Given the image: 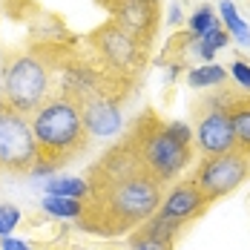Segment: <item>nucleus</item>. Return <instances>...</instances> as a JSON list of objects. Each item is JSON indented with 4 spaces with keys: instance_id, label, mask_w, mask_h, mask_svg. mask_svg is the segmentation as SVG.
Returning <instances> with one entry per match:
<instances>
[{
    "instance_id": "obj_1",
    "label": "nucleus",
    "mask_w": 250,
    "mask_h": 250,
    "mask_svg": "<svg viewBox=\"0 0 250 250\" xmlns=\"http://www.w3.org/2000/svg\"><path fill=\"white\" fill-rule=\"evenodd\" d=\"M164 199V184L141 170L129 141L109 150L89 173L86 213L78 222L81 230L101 236L132 233L150 216L158 213Z\"/></svg>"
},
{
    "instance_id": "obj_2",
    "label": "nucleus",
    "mask_w": 250,
    "mask_h": 250,
    "mask_svg": "<svg viewBox=\"0 0 250 250\" xmlns=\"http://www.w3.org/2000/svg\"><path fill=\"white\" fill-rule=\"evenodd\" d=\"M29 124L38 144V164L32 175L58 173L89 150V132L83 124L81 101L66 92H52L29 115Z\"/></svg>"
},
{
    "instance_id": "obj_3",
    "label": "nucleus",
    "mask_w": 250,
    "mask_h": 250,
    "mask_svg": "<svg viewBox=\"0 0 250 250\" xmlns=\"http://www.w3.org/2000/svg\"><path fill=\"white\" fill-rule=\"evenodd\" d=\"M141 170L158 184H170L193 161V126L184 121H158L144 115L126 135Z\"/></svg>"
},
{
    "instance_id": "obj_4",
    "label": "nucleus",
    "mask_w": 250,
    "mask_h": 250,
    "mask_svg": "<svg viewBox=\"0 0 250 250\" xmlns=\"http://www.w3.org/2000/svg\"><path fill=\"white\" fill-rule=\"evenodd\" d=\"M0 89L9 109L32 115L52 92V66L38 52H9L3 55Z\"/></svg>"
},
{
    "instance_id": "obj_5",
    "label": "nucleus",
    "mask_w": 250,
    "mask_h": 250,
    "mask_svg": "<svg viewBox=\"0 0 250 250\" xmlns=\"http://www.w3.org/2000/svg\"><path fill=\"white\" fill-rule=\"evenodd\" d=\"M92 49L98 55L104 72H109L115 81H129L144 66L150 46H144L141 41H135L118 23L106 21L104 26H98L92 32Z\"/></svg>"
},
{
    "instance_id": "obj_6",
    "label": "nucleus",
    "mask_w": 250,
    "mask_h": 250,
    "mask_svg": "<svg viewBox=\"0 0 250 250\" xmlns=\"http://www.w3.org/2000/svg\"><path fill=\"white\" fill-rule=\"evenodd\" d=\"M250 181V155L233 150L222 155H204L193 173V184L201 190V196L216 204L219 199H227L242 184Z\"/></svg>"
},
{
    "instance_id": "obj_7",
    "label": "nucleus",
    "mask_w": 250,
    "mask_h": 250,
    "mask_svg": "<svg viewBox=\"0 0 250 250\" xmlns=\"http://www.w3.org/2000/svg\"><path fill=\"white\" fill-rule=\"evenodd\" d=\"M38 164V144L32 135L29 115L9 106L0 109V173L23 175Z\"/></svg>"
},
{
    "instance_id": "obj_8",
    "label": "nucleus",
    "mask_w": 250,
    "mask_h": 250,
    "mask_svg": "<svg viewBox=\"0 0 250 250\" xmlns=\"http://www.w3.org/2000/svg\"><path fill=\"white\" fill-rule=\"evenodd\" d=\"M227 104H230V95H222L204 112H199V121L193 129V144H199L201 155H222V152L236 150V135H233Z\"/></svg>"
},
{
    "instance_id": "obj_9",
    "label": "nucleus",
    "mask_w": 250,
    "mask_h": 250,
    "mask_svg": "<svg viewBox=\"0 0 250 250\" xmlns=\"http://www.w3.org/2000/svg\"><path fill=\"white\" fill-rule=\"evenodd\" d=\"M207 207H210V201L201 196V190L193 184V178H187V181H173V187L161 199L158 213L187 227V225H193L196 219H201L207 213Z\"/></svg>"
},
{
    "instance_id": "obj_10",
    "label": "nucleus",
    "mask_w": 250,
    "mask_h": 250,
    "mask_svg": "<svg viewBox=\"0 0 250 250\" xmlns=\"http://www.w3.org/2000/svg\"><path fill=\"white\" fill-rule=\"evenodd\" d=\"M109 12H112V23H118L135 41L150 46L152 35L158 29V6L144 3V0H112Z\"/></svg>"
},
{
    "instance_id": "obj_11",
    "label": "nucleus",
    "mask_w": 250,
    "mask_h": 250,
    "mask_svg": "<svg viewBox=\"0 0 250 250\" xmlns=\"http://www.w3.org/2000/svg\"><path fill=\"white\" fill-rule=\"evenodd\" d=\"M81 112H83V124L89 138H115L124 126L121 118V101L118 95H89L81 101Z\"/></svg>"
},
{
    "instance_id": "obj_12",
    "label": "nucleus",
    "mask_w": 250,
    "mask_h": 250,
    "mask_svg": "<svg viewBox=\"0 0 250 250\" xmlns=\"http://www.w3.org/2000/svg\"><path fill=\"white\" fill-rule=\"evenodd\" d=\"M216 15H219L222 29L230 35V43H239L242 49H250V23L239 15L236 3L233 0H222L219 9H216Z\"/></svg>"
},
{
    "instance_id": "obj_13",
    "label": "nucleus",
    "mask_w": 250,
    "mask_h": 250,
    "mask_svg": "<svg viewBox=\"0 0 250 250\" xmlns=\"http://www.w3.org/2000/svg\"><path fill=\"white\" fill-rule=\"evenodd\" d=\"M227 109H230V124H233V135H236V150L250 155V95L230 98Z\"/></svg>"
},
{
    "instance_id": "obj_14",
    "label": "nucleus",
    "mask_w": 250,
    "mask_h": 250,
    "mask_svg": "<svg viewBox=\"0 0 250 250\" xmlns=\"http://www.w3.org/2000/svg\"><path fill=\"white\" fill-rule=\"evenodd\" d=\"M41 207H43V213H49L52 219H63V222H81L83 213H86V201L63 199V196H43Z\"/></svg>"
},
{
    "instance_id": "obj_15",
    "label": "nucleus",
    "mask_w": 250,
    "mask_h": 250,
    "mask_svg": "<svg viewBox=\"0 0 250 250\" xmlns=\"http://www.w3.org/2000/svg\"><path fill=\"white\" fill-rule=\"evenodd\" d=\"M227 81V66L225 63H199L187 72V86L190 89H213V86H222Z\"/></svg>"
},
{
    "instance_id": "obj_16",
    "label": "nucleus",
    "mask_w": 250,
    "mask_h": 250,
    "mask_svg": "<svg viewBox=\"0 0 250 250\" xmlns=\"http://www.w3.org/2000/svg\"><path fill=\"white\" fill-rule=\"evenodd\" d=\"M46 196H63V199H89V181L86 178H78V175H58V178H49L43 184Z\"/></svg>"
},
{
    "instance_id": "obj_17",
    "label": "nucleus",
    "mask_w": 250,
    "mask_h": 250,
    "mask_svg": "<svg viewBox=\"0 0 250 250\" xmlns=\"http://www.w3.org/2000/svg\"><path fill=\"white\" fill-rule=\"evenodd\" d=\"M219 15H216V9L210 6V3H201L199 9L187 18V32L196 38V41H201L207 32H213V29H219Z\"/></svg>"
},
{
    "instance_id": "obj_18",
    "label": "nucleus",
    "mask_w": 250,
    "mask_h": 250,
    "mask_svg": "<svg viewBox=\"0 0 250 250\" xmlns=\"http://www.w3.org/2000/svg\"><path fill=\"white\" fill-rule=\"evenodd\" d=\"M138 230H144V233H150V236H155V239H164V242H173V245H175V239L181 236L184 225H178V222H173V219H167V216L155 213V216H150V219L138 227Z\"/></svg>"
},
{
    "instance_id": "obj_19",
    "label": "nucleus",
    "mask_w": 250,
    "mask_h": 250,
    "mask_svg": "<svg viewBox=\"0 0 250 250\" xmlns=\"http://www.w3.org/2000/svg\"><path fill=\"white\" fill-rule=\"evenodd\" d=\"M129 250H173V242H164V239H155L144 230H132L129 236Z\"/></svg>"
},
{
    "instance_id": "obj_20",
    "label": "nucleus",
    "mask_w": 250,
    "mask_h": 250,
    "mask_svg": "<svg viewBox=\"0 0 250 250\" xmlns=\"http://www.w3.org/2000/svg\"><path fill=\"white\" fill-rule=\"evenodd\" d=\"M21 219H23L21 207L3 201V204H0V239H3V236H12V230L21 225Z\"/></svg>"
},
{
    "instance_id": "obj_21",
    "label": "nucleus",
    "mask_w": 250,
    "mask_h": 250,
    "mask_svg": "<svg viewBox=\"0 0 250 250\" xmlns=\"http://www.w3.org/2000/svg\"><path fill=\"white\" fill-rule=\"evenodd\" d=\"M227 78H233L242 89L250 92V61H242V58L230 61V63H227Z\"/></svg>"
},
{
    "instance_id": "obj_22",
    "label": "nucleus",
    "mask_w": 250,
    "mask_h": 250,
    "mask_svg": "<svg viewBox=\"0 0 250 250\" xmlns=\"http://www.w3.org/2000/svg\"><path fill=\"white\" fill-rule=\"evenodd\" d=\"M201 41H204V43H207V46H210V49H216V52H222L227 46V43H230V35H227L225 29H222V26H219V29H213V32H207V35H204V38H201Z\"/></svg>"
},
{
    "instance_id": "obj_23",
    "label": "nucleus",
    "mask_w": 250,
    "mask_h": 250,
    "mask_svg": "<svg viewBox=\"0 0 250 250\" xmlns=\"http://www.w3.org/2000/svg\"><path fill=\"white\" fill-rule=\"evenodd\" d=\"M164 21H167V26H181L184 23V9H181V3H170V6H167V18H164Z\"/></svg>"
},
{
    "instance_id": "obj_24",
    "label": "nucleus",
    "mask_w": 250,
    "mask_h": 250,
    "mask_svg": "<svg viewBox=\"0 0 250 250\" xmlns=\"http://www.w3.org/2000/svg\"><path fill=\"white\" fill-rule=\"evenodd\" d=\"M0 250H32V245L23 242V239H15V236H3L0 239Z\"/></svg>"
},
{
    "instance_id": "obj_25",
    "label": "nucleus",
    "mask_w": 250,
    "mask_h": 250,
    "mask_svg": "<svg viewBox=\"0 0 250 250\" xmlns=\"http://www.w3.org/2000/svg\"><path fill=\"white\" fill-rule=\"evenodd\" d=\"M0 72H3V66H0ZM6 106V101H3V89H0V109Z\"/></svg>"
},
{
    "instance_id": "obj_26",
    "label": "nucleus",
    "mask_w": 250,
    "mask_h": 250,
    "mask_svg": "<svg viewBox=\"0 0 250 250\" xmlns=\"http://www.w3.org/2000/svg\"><path fill=\"white\" fill-rule=\"evenodd\" d=\"M144 3H152V6H158V3H161V0H144Z\"/></svg>"
}]
</instances>
